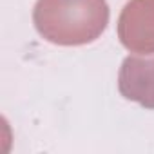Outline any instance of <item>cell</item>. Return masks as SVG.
I'll list each match as a JSON object with an SVG mask.
<instances>
[{
  "instance_id": "obj_1",
  "label": "cell",
  "mask_w": 154,
  "mask_h": 154,
  "mask_svg": "<svg viewBox=\"0 0 154 154\" xmlns=\"http://www.w3.org/2000/svg\"><path fill=\"white\" fill-rule=\"evenodd\" d=\"M33 22L40 36L56 45L94 42L109 24L105 0H38Z\"/></svg>"
},
{
  "instance_id": "obj_2",
  "label": "cell",
  "mask_w": 154,
  "mask_h": 154,
  "mask_svg": "<svg viewBox=\"0 0 154 154\" xmlns=\"http://www.w3.org/2000/svg\"><path fill=\"white\" fill-rule=\"evenodd\" d=\"M118 36L131 53H154V0H129L118 18Z\"/></svg>"
},
{
  "instance_id": "obj_3",
  "label": "cell",
  "mask_w": 154,
  "mask_h": 154,
  "mask_svg": "<svg viewBox=\"0 0 154 154\" xmlns=\"http://www.w3.org/2000/svg\"><path fill=\"white\" fill-rule=\"evenodd\" d=\"M118 89L123 98L154 109V53L127 56L120 67Z\"/></svg>"
}]
</instances>
